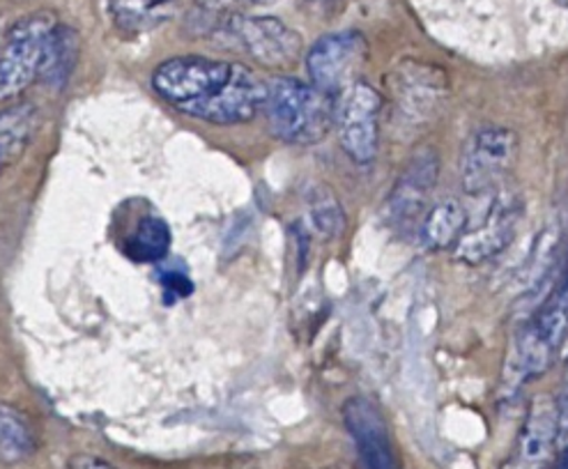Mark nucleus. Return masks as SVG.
I'll return each instance as SVG.
<instances>
[{
	"label": "nucleus",
	"mask_w": 568,
	"mask_h": 469,
	"mask_svg": "<svg viewBox=\"0 0 568 469\" xmlns=\"http://www.w3.org/2000/svg\"><path fill=\"white\" fill-rule=\"evenodd\" d=\"M419 8L435 38L490 62L568 44V0H419Z\"/></svg>",
	"instance_id": "obj_1"
},
{
	"label": "nucleus",
	"mask_w": 568,
	"mask_h": 469,
	"mask_svg": "<svg viewBox=\"0 0 568 469\" xmlns=\"http://www.w3.org/2000/svg\"><path fill=\"white\" fill-rule=\"evenodd\" d=\"M150 83L171 109L216 128L246 124L263 113L270 85L240 62L207 55H173L156 65Z\"/></svg>",
	"instance_id": "obj_2"
},
{
	"label": "nucleus",
	"mask_w": 568,
	"mask_h": 469,
	"mask_svg": "<svg viewBox=\"0 0 568 469\" xmlns=\"http://www.w3.org/2000/svg\"><path fill=\"white\" fill-rule=\"evenodd\" d=\"M263 113L276 141L286 145H315L334 128L336 100L311 81L278 77L267 85Z\"/></svg>",
	"instance_id": "obj_3"
},
{
	"label": "nucleus",
	"mask_w": 568,
	"mask_h": 469,
	"mask_svg": "<svg viewBox=\"0 0 568 469\" xmlns=\"http://www.w3.org/2000/svg\"><path fill=\"white\" fill-rule=\"evenodd\" d=\"M60 19L51 10H38L12 23L0 44V104L21 98L42 81L49 44Z\"/></svg>",
	"instance_id": "obj_4"
},
{
	"label": "nucleus",
	"mask_w": 568,
	"mask_h": 469,
	"mask_svg": "<svg viewBox=\"0 0 568 469\" xmlns=\"http://www.w3.org/2000/svg\"><path fill=\"white\" fill-rule=\"evenodd\" d=\"M568 336V267L559 281L557 290L544 304V308L518 332L514 340L511 359L507 364L509 389L523 387L527 380L544 375Z\"/></svg>",
	"instance_id": "obj_5"
},
{
	"label": "nucleus",
	"mask_w": 568,
	"mask_h": 469,
	"mask_svg": "<svg viewBox=\"0 0 568 469\" xmlns=\"http://www.w3.org/2000/svg\"><path fill=\"white\" fill-rule=\"evenodd\" d=\"M219 35L267 70L288 68L302 53L297 30L276 17L226 14L219 26Z\"/></svg>",
	"instance_id": "obj_6"
},
{
	"label": "nucleus",
	"mask_w": 568,
	"mask_h": 469,
	"mask_svg": "<svg viewBox=\"0 0 568 469\" xmlns=\"http://www.w3.org/2000/svg\"><path fill=\"white\" fill-rule=\"evenodd\" d=\"M368 55V42L359 30H336L315 40L306 51L308 81L336 100L359 81V70Z\"/></svg>",
	"instance_id": "obj_7"
},
{
	"label": "nucleus",
	"mask_w": 568,
	"mask_h": 469,
	"mask_svg": "<svg viewBox=\"0 0 568 469\" xmlns=\"http://www.w3.org/2000/svg\"><path fill=\"white\" fill-rule=\"evenodd\" d=\"M381 111L383 100L366 81L353 83L343 95L336 98L334 128L338 132L343 152L357 166H368L375 162L377 147H381Z\"/></svg>",
	"instance_id": "obj_8"
},
{
	"label": "nucleus",
	"mask_w": 568,
	"mask_h": 469,
	"mask_svg": "<svg viewBox=\"0 0 568 469\" xmlns=\"http://www.w3.org/2000/svg\"><path fill=\"white\" fill-rule=\"evenodd\" d=\"M518 154V136L507 128H484L475 132L463 150L460 177L471 196L490 194L514 169Z\"/></svg>",
	"instance_id": "obj_9"
},
{
	"label": "nucleus",
	"mask_w": 568,
	"mask_h": 469,
	"mask_svg": "<svg viewBox=\"0 0 568 469\" xmlns=\"http://www.w3.org/2000/svg\"><path fill=\"white\" fill-rule=\"evenodd\" d=\"M343 424L353 437L362 469H400L387 421L377 405L362 396L348 398L343 405Z\"/></svg>",
	"instance_id": "obj_10"
},
{
	"label": "nucleus",
	"mask_w": 568,
	"mask_h": 469,
	"mask_svg": "<svg viewBox=\"0 0 568 469\" xmlns=\"http://www.w3.org/2000/svg\"><path fill=\"white\" fill-rule=\"evenodd\" d=\"M559 442V402L548 396L534 400L507 469H548Z\"/></svg>",
	"instance_id": "obj_11"
},
{
	"label": "nucleus",
	"mask_w": 568,
	"mask_h": 469,
	"mask_svg": "<svg viewBox=\"0 0 568 469\" xmlns=\"http://www.w3.org/2000/svg\"><path fill=\"white\" fill-rule=\"evenodd\" d=\"M516 214L518 212L514 203H507V201H499L497 205L493 203V210L486 222L481 224V228L475 233H465L460 237V242L456 244V254L471 265L497 256L499 252L507 248V244L516 233V218H518Z\"/></svg>",
	"instance_id": "obj_12"
},
{
	"label": "nucleus",
	"mask_w": 568,
	"mask_h": 469,
	"mask_svg": "<svg viewBox=\"0 0 568 469\" xmlns=\"http://www.w3.org/2000/svg\"><path fill=\"white\" fill-rule=\"evenodd\" d=\"M40 130V111L36 104L19 102L0 111V175L21 160Z\"/></svg>",
	"instance_id": "obj_13"
},
{
	"label": "nucleus",
	"mask_w": 568,
	"mask_h": 469,
	"mask_svg": "<svg viewBox=\"0 0 568 469\" xmlns=\"http://www.w3.org/2000/svg\"><path fill=\"white\" fill-rule=\"evenodd\" d=\"M171 228L162 216L145 214L136 228L124 237L122 252L136 263H160L171 252Z\"/></svg>",
	"instance_id": "obj_14"
},
{
	"label": "nucleus",
	"mask_w": 568,
	"mask_h": 469,
	"mask_svg": "<svg viewBox=\"0 0 568 469\" xmlns=\"http://www.w3.org/2000/svg\"><path fill=\"white\" fill-rule=\"evenodd\" d=\"M79 55H81V38H79V33H77L72 26L60 21L53 38H51V44H49L47 65H44V74H42L40 83H44V85H49L53 90L65 88L70 77L77 70Z\"/></svg>",
	"instance_id": "obj_15"
},
{
	"label": "nucleus",
	"mask_w": 568,
	"mask_h": 469,
	"mask_svg": "<svg viewBox=\"0 0 568 469\" xmlns=\"http://www.w3.org/2000/svg\"><path fill=\"white\" fill-rule=\"evenodd\" d=\"M38 451V437L28 419L0 400V465H17Z\"/></svg>",
	"instance_id": "obj_16"
},
{
	"label": "nucleus",
	"mask_w": 568,
	"mask_h": 469,
	"mask_svg": "<svg viewBox=\"0 0 568 469\" xmlns=\"http://www.w3.org/2000/svg\"><path fill=\"white\" fill-rule=\"evenodd\" d=\"M467 216L456 201H442L424 214L422 239L428 248H449L465 235Z\"/></svg>",
	"instance_id": "obj_17"
},
{
	"label": "nucleus",
	"mask_w": 568,
	"mask_h": 469,
	"mask_svg": "<svg viewBox=\"0 0 568 469\" xmlns=\"http://www.w3.org/2000/svg\"><path fill=\"white\" fill-rule=\"evenodd\" d=\"M435 175H437V169H435L433 156H422V160H417L413 166H409L392 196L394 214L400 218H409V214H417L426 194L430 192Z\"/></svg>",
	"instance_id": "obj_18"
},
{
	"label": "nucleus",
	"mask_w": 568,
	"mask_h": 469,
	"mask_svg": "<svg viewBox=\"0 0 568 469\" xmlns=\"http://www.w3.org/2000/svg\"><path fill=\"white\" fill-rule=\"evenodd\" d=\"M104 3L115 28L124 33H143L164 21L169 0H104Z\"/></svg>",
	"instance_id": "obj_19"
},
{
	"label": "nucleus",
	"mask_w": 568,
	"mask_h": 469,
	"mask_svg": "<svg viewBox=\"0 0 568 469\" xmlns=\"http://www.w3.org/2000/svg\"><path fill=\"white\" fill-rule=\"evenodd\" d=\"M442 88H445V83H442V74H435V72H428L424 68H417V70H400V85H398V92H400V102L405 100V106L409 111H417V113H426L437 98Z\"/></svg>",
	"instance_id": "obj_20"
},
{
	"label": "nucleus",
	"mask_w": 568,
	"mask_h": 469,
	"mask_svg": "<svg viewBox=\"0 0 568 469\" xmlns=\"http://www.w3.org/2000/svg\"><path fill=\"white\" fill-rule=\"evenodd\" d=\"M311 222L315 226V231L327 235V237H334L343 231V210L338 205V201L327 194V192H321L318 196L311 198Z\"/></svg>",
	"instance_id": "obj_21"
},
{
	"label": "nucleus",
	"mask_w": 568,
	"mask_h": 469,
	"mask_svg": "<svg viewBox=\"0 0 568 469\" xmlns=\"http://www.w3.org/2000/svg\"><path fill=\"white\" fill-rule=\"evenodd\" d=\"M160 284L164 288V293L169 295V302H178L184 299L194 293V284L184 272L180 269H162L160 274Z\"/></svg>",
	"instance_id": "obj_22"
},
{
	"label": "nucleus",
	"mask_w": 568,
	"mask_h": 469,
	"mask_svg": "<svg viewBox=\"0 0 568 469\" xmlns=\"http://www.w3.org/2000/svg\"><path fill=\"white\" fill-rule=\"evenodd\" d=\"M267 0H199V6L205 8L212 14H246L248 10H254L258 6H265Z\"/></svg>",
	"instance_id": "obj_23"
},
{
	"label": "nucleus",
	"mask_w": 568,
	"mask_h": 469,
	"mask_svg": "<svg viewBox=\"0 0 568 469\" xmlns=\"http://www.w3.org/2000/svg\"><path fill=\"white\" fill-rule=\"evenodd\" d=\"M68 469H118V467L111 465V462L104 460V458L90 456V453H79V456H72V458H70Z\"/></svg>",
	"instance_id": "obj_24"
},
{
	"label": "nucleus",
	"mask_w": 568,
	"mask_h": 469,
	"mask_svg": "<svg viewBox=\"0 0 568 469\" xmlns=\"http://www.w3.org/2000/svg\"><path fill=\"white\" fill-rule=\"evenodd\" d=\"M559 440L568 447V400L559 402Z\"/></svg>",
	"instance_id": "obj_25"
},
{
	"label": "nucleus",
	"mask_w": 568,
	"mask_h": 469,
	"mask_svg": "<svg viewBox=\"0 0 568 469\" xmlns=\"http://www.w3.org/2000/svg\"><path fill=\"white\" fill-rule=\"evenodd\" d=\"M555 469H568V447L564 449V453H561V458H559V462H557Z\"/></svg>",
	"instance_id": "obj_26"
},
{
	"label": "nucleus",
	"mask_w": 568,
	"mask_h": 469,
	"mask_svg": "<svg viewBox=\"0 0 568 469\" xmlns=\"http://www.w3.org/2000/svg\"><path fill=\"white\" fill-rule=\"evenodd\" d=\"M564 400H568V348H566V394Z\"/></svg>",
	"instance_id": "obj_27"
}]
</instances>
